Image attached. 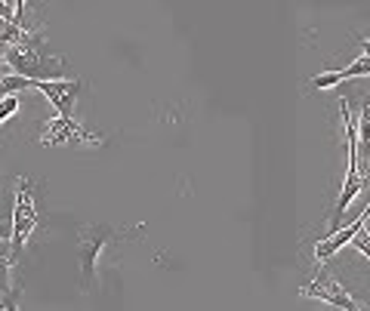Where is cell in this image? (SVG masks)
Listing matches in <instances>:
<instances>
[{
  "instance_id": "cell-5",
  "label": "cell",
  "mask_w": 370,
  "mask_h": 311,
  "mask_svg": "<svg viewBox=\"0 0 370 311\" xmlns=\"http://www.w3.org/2000/svg\"><path fill=\"white\" fill-rule=\"evenodd\" d=\"M300 296H305V299H321V302H327V305H333L339 311H364L358 302L352 299V296H348V289L339 284V280H333V278L309 280V284L300 289Z\"/></svg>"
},
{
  "instance_id": "cell-7",
  "label": "cell",
  "mask_w": 370,
  "mask_h": 311,
  "mask_svg": "<svg viewBox=\"0 0 370 311\" xmlns=\"http://www.w3.org/2000/svg\"><path fill=\"white\" fill-rule=\"evenodd\" d=\"M361 225H364V219L358 216L352 225H346V228H339V231H333V235H327L324 240H318V244H315V259H318V262H321V265L330 262V259L337 256V253L343 250L346 244H352V237L358 235Z\"/></svg>"
},
{
  "instance_id": "cell-10",
  "label": "cell",
  "mask_w": 370,
  "mask_h": 311,
  "mask_svg": "<svg viewBox=\"0 0 370 311\" xmlns=\"http://www.w3.org/2000/svg\"><path fill=\"white\" fill-rule=\"evenodd\" d=\"M343 77H370V56H358L348 68H343Z\"/></svg>"
},
{
  "instance_id": "cell-1",
  "label": "cell",
  "mask_w": 370,
  "mask_h": 311,
  "mask_svg": "<svg viewBox=\"0 0 370 311\" xmlns=\"http://www.w3.org/2000/svg\"><path fill=\"white\" fill-rule=\"evenodd\" d=\"M142 231V225L136 228H115V225H83L81 228V240H77V259H81V280L83 287L92 289L96 287V265H99V256L108 244L115 240H124L130 235Z\"/></svg>"
},
{
  "instance_id": "cell-14",
  "label": "cell",
  "mask_w": 370,
  "mask_h": 311,
  "mask_svg": "<svg viewBox=\"0 0 370 311\" xmlns=\"http://www.w3.org/2000/svg\"><path fill=\"white\" fill-rule=\"evenodd\" d=\"M358 47H361V56H370V37H358Z\"/></svg>"
},
{
  "instance_id": "cell-15",
  "label": "cell",
  "mask_w": 370,
  "mask_h": 311,
  "mask_svg": "<svg viewBox=\"0 0 370 311\" xmlns=\"http://www.w3.org/2000/svg\"><path fill=\"white\" fill-rule=\"evenodd\" d=\"M3 237H13V225L0 222V240H3Z\"/></svg>"
},
{
  "instance_id": "cell-9",
  "label": "cell",
  "mask_w": 370,
  "mask_h": 311,
  "mask_svg": "<svg viewBox=\"0 0 370 311\" xmlns=\"http://www.w3.org/2000/svg\"><path fill=\"white\" fill-rule=\"evenodd\" d=\"M10 268H13V253H0V299L13 293V287H10Z\"/></svg>"
},
{
  "instance_id": "cell-4",
  "label": "cell",
  "mask_w": 370,
  "mask_h": 311,
  "mask_svg": "<svg viewBox=\"0 0 370 311\" xmlns=\"http://www.w3.org/2000/svg\"><path fill=\"white\" fill-rule=\"evenodd\" d=\"M99 142H102V139L87 133L74 117H59V115L49 120L44 136H40V145H47V148H56V145H99Z\"/></svg>"
},
{
  "instance_id": "cell-16",
  "label": "cell",
  "mask_w": 370,
  "mask_h": 311,
  "mask_svg": "<svg viewBox=\"0 0 370 311\" xmlns=\"http://www.w3.org/2000/svg\"><path fill=\"white\" fill-rule=\"evenodd\" d=\"M361 216H364V213H361ZM364 228L370 231V216H364Z\"/></svg>"
},
{
  "instance_id": "cell-17",
  "label": "cell",
  "mask_w": 370,
  "mask_h": 311,
  "mask_svg": "<svg viewBox=\"0 0 370 311\" xmlns=\"http://www.w3.org/2000/svg\"><path fill=\"white\" fill-rule=\"evenodd\" d=\"M0 81H3V68H0Z\"/></svg>"
},
{
  "instance_id": "cell-11",
  "label": "cell",
  "mask_w": 370,
  "mask_h": 311,
  "mask_svg": "<svg viewBox=\"0 0 370 311\" xmlns=\"http://www.w3.org/2000/svg\"><path fill=\"white\" fill-rule=\"evenodd\" d=\"M19 115V96H3L0 99V124H6L10 117Z\"/></svg>"
},
{
  "instance_id": "cell-8",
  "label": "cell",
  "mask_w": 370,
  "mask_h": 311,
  "mask_svg": "<svg viewBox=\"0 0 370 311\" xmlns=\"http://www.w3.org/2000/svg\"><path fill=\"white\" fill-rule=\"evenodd\" d=\"M343 81H346V77H343V68H330V72L312 77V81L305 83V90H333V87H339Z\"/></svg>"
},
{
  "instance_id": "cell-12",
  "label": "cell",
  "mask_w": 370,
  "mask_h": 311,
  "mask_svg": "<svg viewBox=\"0 0 370 311\" xmlns=\"http://www.w3.org/2000/svg\"><path fill=\"white\" fill-rule=\"evenodd\" d=\"M361 219H364V216H361ZM352 246H355L358 253H364V256L370 259V231L364 228V225H361V228H358V235L352 237Z\"/></svg>"
},
{
  "instance_id": "cell-3",
  "label": "cell",
  "mask_w": 370,
  "mask_h": 311,
  "mask_svg": "<svg viewBox=\"0 0 370 311\" xmlns=\"http://www.w3.org/2000/svg\"><path fill=\"white\" fill-rule=\"evenodd\" d=\"M16 203H13V237H10V253L13 259L25 250L28 237L38 231V207H34V188L28 179L16 182Z\"/></svg>"
},
{
  "instance_id": "cell-2",
  "label": "cell",
  "mask_w": 370,
  "mask_h": 311,
  "mask_svg": "<svg viewBox=\"0 0 370 311\" xmlns=\"http://www.w3.org/2000/svg\"><path fill=\"white\" fill-rule=\"evenodd\" d=\"M3 62L13 65V74H22L34 83H44V81H65L62 77V65L65 62L56 59V56H44L38 49H25V47H6Z\"/></svg>"
},
{
  "instance_id": "cell-6",
  "label": "cell",
  "mask_w": 370,
  "mask_h": 311,
  "mask_svg": "<svg viewBox=\"0 0 370 311\" xmlns=\"http://www.w3.org/2000/svg\"><path fill=\"white\" fill-rule=\"evenodd\" d=\"M34 90H40L47 96V102L53 105L59 117H74V102L83 93V81H68V77L65 81H44Z\"/></svg>"
},
{
  "instance_id": "cell-13",
  "label": "cell",
  "mask_w": 370,
  "mask_h": 311,
  "mask_svg": "<svg viewBox=\"0 0 370 311\" xmlns=\"http://www.w3.org/2000/svg\"><path fill=\"white\" fill-rule=\"evenodd\" d=\"M16 296H19V293H10V296H3V299H0V311H19V302H16Z\"/></svg>"
}]
</instances>
